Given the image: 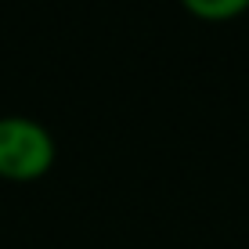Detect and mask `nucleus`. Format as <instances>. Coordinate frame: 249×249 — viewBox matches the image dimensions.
<instances>
[{
    "label": "nucleus",
    "instance_id": "f257e3e1",
    "mask_svg": "<svg viewBox=\"0 0 249 249\" xmlns=\"http://www.w3.org/2000/svg\"><path fill=\"white\" fill-rule=\"evenodd\" d=\"M54 137L29 116H0V177L15 184L40 181L54 166Z\"/></svg>",
    "mask_w": 249,
    "mask_h": 249
},
{
    "label": "nucleus",
    "instance_id": "f03ea898",
    "mask_svg": "<svg viewBox=\"0 0 249 249\" xmlns=\"http://www.w3.org/2000/svg\"><path fill=\"white\" fill-rule=\"evenodd\" d=\"M184 11L199 22H231L249 11V0H181Z\"/></svg>",
    "mask_w": 249,
    "mask_h": 249
}]
</instances>
